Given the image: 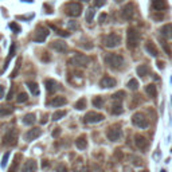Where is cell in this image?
Returning a JSON list of instances; mask_svg holds the SVG:
<instances>
[{"mask_svg": "<svg viewBox=\"0 0 172 172\" xmlns=\"http://www.w3.org/2000/svg\"><path fill=\"white\" fill-rule=\"evenodd\" d=\"M140 42V33L134 27H129L126 31V47L133 50L137 47V44Z\"/></svg>", "mask_w": 172, "mask_h": 172, "instance_id": "1", "label": "cell"}, {"mask_svg": "<svg viewBox=\"0 0 172 172\" xmlns=\"http://www.w3.org/2000/svg\"><path fill=\"white\" fill-rule=\"evenodd\" d=\"M105 63L110 69H114V70H119L124 66V58L119 55V54H108L105 57Z\"/></svg>", "mask_w": 172, "mask_h": 172, "instance_id": "2", "label": "cell"}, {"mask_svg": "<svg viewBox=\"0 0 172 172\" xmlns=\"http://www.w3.org/2000/svg\"><path fill=\"white\" fill-rule=\"evenodd\" d=\"M63 10H65L66 15L73 16V18H78L81 13H82V6L77 2H70L63 7Z\"/></svg>", "mask_w": 172, "mask_h": 172, "instance_id": "3", "label": "cell"}, {"mask_svg": "<svg viewBox=\"0 0 172 172\" xmlns=\"http://www.w3.org/2000/svg\"><path fill=\"white\" fill-rule=\"evenodd\" d=\"M121 44V37L116 33H112L104 38V46L108 48H114Z\"/></svg>", "mask_w": 172, "mask_h": 172, "instance_id": "4", "label": "cell"}, {"mask_svg": "<svg viewBox=\"0 0 172 172\" xmlns=\"http://www.w3.org/2000/svg\"><path fill=\"white\" fill-rule=\"evenodd\" d=\"M48 34H50V31H48L47 27L38 26L37 30H35V33H34V35H33V40H34V42H37V43H42V42H44V40L47 39Z\"/></svg>", "mask_w": 172, "mask_h": 172, "instance_id": "5", "label": "cell"}, {"mask_svg": "<svg viewBox=\"0 0 172 172\" xmlns=\"http://www.w3.org/2000/svg\"><path fill=\"white\" fill-rule=\"evenodd\" d=\"M132 123L134 126H137L140 129H145L149 126V121L143 113H134L132 116Z\"/></svg>", "mask_w": 172, "mask_h": 172, "instance_id": "6", "label": "cell"}, {"mask_svg": "<svg viewBox=\"0 0 172 172\" xmlns=\"http://www.w3.org/2000/svg\"><path fill=\"white\" fill-rule=\"evenodd\" d=\"M70 63H73L74 66H88L89 63H90V58L88 55H85V54H79V53H77L75 55L70 59Z\"/></svg>", "mask_w": 172, "mask_h": 172, "instance_id": "7", "label": "cell"}, {"mask_svg": "<svg viewBox=\"0 0 172 172\" xmlns=\"http://www.w3.org/2000/svg\"><path fill=\"white\" fill-rule=\"evenodd\" d=\"M104 119H105V117H104V114H101V113L89 112V113H86V116L83 117V121L86 124H96V123H101Z\"/></svg>", "mask_w": 172, "mask_h": 172, "instance_id": "8", "label": "cell"}, {"mask_svg": "<svg viewBox=\"0 0 172 172\" xmlns=\"http://www.w3.org/2000/svg\"><path fill=\"white\" fill-rule=\"evenodd\" d=\"M121 16L124 20H132L134 16V6L133 3H128L121 8Z\"/></svg>", "mask_w": 172, "mask_h": 172, "instance_id": "9", "label": "cell"}, {"mask_svg": "<svg viewBox=\"0 0 172 172\" xmlns=\"http://www.w3.org/2000/svg\"><path fill=\"white\" fill-rule=\"evenodd\" d=\"M3 143L6 144V145H16L18 143V130L16 129H11L8 130L6 133V136L3 137Z\"/></svg>", "mask_w": 172, "mask_h": 172, "instance_id": "10", "label": "cell"}, {"mask_svg": "<svg viewBox=\"0 0 172 172\" xmlns=\"http://www.w3.org/2000/svg\"><path fill=\"white\" fill-rule=\"evenodd\" d=\"M106 136L110 141H119L121 139V136H123V132H121L120 126H112V128H109V130L106 132Z\"/></svg>", "mask_w": 172, "mask_h": 172, "instance_id": "11", "label": "cell"}, {"mask_svg": "<svg viewBox=\"0 0 172 172\" xmlns=\"http://www.w3.org/2000/svg\"><path fill=\"white\" fill-rule=\"evenodd\" d=\"M40 134H42V129L33 128L24 134V139H26V141H33V140H37L38 137H40Z\"/></svg>", "mask_w": 172, "mask_h": 172, "instance_id": "12", "label": "cell"}, {"mask_svg": "<svg viewBox=\"0 0 172 172\" xmlns=\"http://www.w3.org/2000/svg\"><path fill=\"white\" fill-rule=\"evenodd\" d=\"M37 169H38V164L34 159L27 160L23 164V167H22V172H37Z\"/></svg>", "mask_w": 172, "mask_h": 172, "instance_id": "13", "label": "cell"}, {"mask_svg": "<svg viewBox=\"0 0 172 172\" xmlns=\"http://www.w3.org/2000/svg\"><path fill=\"white\" fill-rule=\"evenodd\" d=\"M51 48H54L55 51L58 53H65L67 51V44L63 42V40H54V42H51Z\"/></svg>", "mask_w": 172, "mask_h": 172, "instance_id": "14", "label": "cell"}, {"mask_svg": "<svg viewBox=\"0 0 172 172\" xmlns=\"http://www.w3.org/2000/svg\"><path fill=\"white\" fill-rule=\"evenodd\" d=\"M116 79L112 78V77H104V78L99 81V86L104 89H109V88H113V86H116Z\"/></svg>", "mask_w": 172, "mask_h": 172, "instance_id": "15", "label": "cell"}, {"mask_svg": "<svg viewBox=\"0 0 172 172\" xmlns=\"http://www.w3.org/2000/svg\"><path fill=\"white\" fill-rule=\"evenodd\" d=\"M134 144H136V147L140 148V149H145L148 147L147 139L144 137V136H141V134H136L134 136Z\"/></svg>", "mask_w": 172, "mask_h": 172, "instance_id": "16", "label": "cell"}, {"mask_svg": "<svg viewBox=\"0 0 172 172\" xmlns=\"http://www.w3.org/2000/svg\"><path fill=\"white\" fill-rule=\"evenodd\" d=\"M15 48H16V46H15V43H12L11 44V48H10V54H8V57H7V59H6V62H4V66H3V69H2V71H0V74H3L4 71L7 70V67H8V63H10V61L13 58V55H15Z\"/></svg>", "mask_w": 172, "mask_h": 172, "instance_id": "17", "label": "cell"}, {"mask_svg": "<svg viewBox=\"0 0 172 172\" xmlns=\"http://www.w3.org/2000/svg\"><path fill=\"white\" fill-rule=\"evenodd\" d=\"M145 50H147V53L149 54V55H152V57L159 55V51H157L156 46L151 42V40H147V42H145Z\"/></svg>", "mask_w": 172, "mask_h": 172, "instance_id": "18", "label": "cell"}, {"mask_svg": "<svg viewBox=\"0 0 172 172\" xmlns=\"http://www.w3.org/2000/svg\"><path fill=\"white\" fill-rule=\"evenodd\" d=\"M75 145H77L78 149H85L86 147H88V139H86L85 134L79 136V137L75 140Z\"/></svg>", "mask_w": 172, "mask_h": 172, "instance_id": "19", "label": "cell"}, {"mask_svg": "<svg viewBox=\"0 0 172 172\" xmlns=\"http://www.w3.org/2000/svg\"><path fill=\"white\" fill-rule=\"evenodd\" d=\"M152 6L157 11H163L167 8V2L165 0H152Z\"/></svg>", "mask_w": 172, "mask_h": 172, "instance_id": "20", "label": "cell"}, {"mask_svg": "<svg viewBox=\"0 0 172 172\" xmlns=\"http://www.w3.org/2000/svg\"><path fill=\"white\" fill-rule=\"evenodd\" d=\"M67 102V99L65 97H62V96H58V97H54V99L51 101V105L54 108H59V106H63Z\"/></svg>", "mask_w": 172, "mask_h": 172, "instance_id": "21", "label": "cell"}, {"mask_svg": "<svg viewBox=\"0 0 172 172\" xmlns=\"http://www.w3.org/2000/svg\"><path fill=\"white\" fill-rule=\"evenodd\" d=\"M145 93L148 94L151 98H155L156 97V94H157V89H156V85H153V83H149L145 86Z\"/></svg>", "mask_w": 172, "mask_h": 172, "instance_id": "22", "label": "cell"}, {"mask_svg": "<svg viewBox=\"0 0 172 172\" xmlns=\"http://www.w3.org/2000/svg\"><path fill=\"white\" fill-rule=\"evenodd\" d=\"M136 71H137V75H140L141 78H145V77L149 74V67L147 65H140Z\"/></svg>", "mask_w": 172, "mask_h": 172, "instance_id": "23", "label": "cell"}, {"mask_svg": "<svg viewBox=\"0 0 172 172\" xmlns=\"http://www.w3.org/2000/svg\"><path fill=\"white\" fill-rule=\"evenodd\" d=\"M57 85L58 83L54 79H46V81H44V86H46L47 92H50V93L55 92V90H57Z\"/></svg>", "mask_w": 172, "mask_h": 172, "instance_id": "24", "label": "cell"}, {"mask_svg": "<svg viewBox=\"0 0 172 172\" xmlns=\"http://www.w3.org/2000/svg\"><path fill=\"white\" fill-rule=\"evenodd\" d=\"M123 105H121V101H114V104H113V106H112V113L113 114H121L123 113Z\"/></svg>", "mask_w": 172, "mask_h": 172, "instance_id": "25", "label": "cell"}, {"mask_svg": "<svg viewBox=\"0 0 172 172\" xmlns=\"http://www.w3.org/2000/svg\"><path fill=\"white\" fill-rule=\"evenodd\" d=\"M35 123V114L34 113H27L23 117V124L24 125H33Z\"/></svg>", "mask_w": 172, "mask_h": 172, "instance_id": "26", "label": "cell"}, {"mask_svg": "<svg viewBox=\"0 0 172 172\" xmlns=\"http://www.w3.org/2000/svg\"><path fill=\"white\" fill-rule=\"evenodd\" d=\"M66 116V110H57L53 113V121H59L61 119H63V117Z\"/></svg>", "mask_w": 172, "mask_h": 172, "instance_id": "27", "label": "cell"}, {"mask_svg": "<svg viewBox=\"0 0 172 172\" xmlns=\"http://www.w3.org/2000/svg\"><path fill=\"white\" fill-rule=\"evenodd\" d=\"M27 86H28L30 92L33 93L34 96H38V94H39V86H38V83H35V82H28V83H27Z\"/></svg>", "mask_w": 172, "mask_h": 172, "instance_id": "28", "label": "cell"}, {"mask_svg": "<svg viewBox=\"0 0 172 172\" xmlns=\"http://www.w3.org/2000/svg\"><path fill=\"white\" fill-rule=\"evenodd\" d=\"M94 15H96V11H94V8H88V10H86V15H85L86 22H88V23H90V22L93 20Z\"/></svg>", "mask_w": 172, "mask_h": 172, "instance_id": "29", "label": "cell"}, {"mask_svg": "<svg viewBox=\"0 0 172 172\" xmlns=\"http://www.w3.org/2000/svg\"><path fill=\"white\" fill-rule=\"evenodd\" d=\"M86 104H88V102H86V98H79L78 101L75 102L74 108H75V109H78V110H83L86 108Z\"/></svg>", "mask_w": 172, "mask_h": 172, "instance_id": "30", "label": "cell"}, {"mask_svg": "<svg viewBox=\"0 0 172 172\" xmlns=\"http://www.w3.org/2000/svg\"><path fill=\"white\" fill-rule=\"evenodd\" d=\"M50 27L54 30V31H57V34L58 35H61V37H65V38H67V37H70V33H67V31H65V30H59L57 26H54V24H50Z\"/></svg>", "mask_w": 172, "mask_h": 172, "instance_id": "31", "label": "cell"}, {"mask_svg": "<svg viewBox=\"0 0 172 172\" xmlns=\"http://www.w3.org/2000/svg\"><path fill=\"white\" fill-rule=\"evenodd\" d=\"M19 159H20V155H16L15 159H13V161H12V167L10 168V172H16L18 167H19Z\"/></svg>", "mask_w": 172, "mask_h": 172, "instance_id": "32", "label": "cell"}, {"mask_svg": "<svg viewBox=\"0 0 172 172\" xmlns=\"http://www.w3.org/2000/svg\"><path fill=\"white\" fill-rule=\"evenodd\" d=\"M20 65H22V58H18V61H16V66H15V70L11 73V78H15V77L18 75V73H19V69H20Z\"/></svg>", "mask_w": 172, "mask_h": 172, "instance_id": "33", "label": "cell"}, {"mask_svg": "<svg viewBox=\"0 0 172 172\" xmlns=\"http://www.w3.org/2000/svg\"><path fill=\"white\" fill-rule=\"evenodd\" d=\"M126 86H128L130 90H137L139 89V81L132 78V79H129V82H128V85H126Z\"/></svg>", "mask_w": 172, "mask_h": 172, "instance_id": "34", "label": "cell"}, {"mask_svg": "<svg viewBox=\"0 0 172 172\" xmlns=\"http://www.w3.org/2000/svg\"><path fill=\"white\" fill-rule=\"evenodd\" d=\"M12 113V106H2L0 108V116H7Z\"/></svg>", "mask_w": 172, "mask_h": 172, "instance_id": "35", "label": "cell"}, {"mask_svg": "<svg viewBox=\"0 0 172 172\" xmlns=\"http://www.w3.org/2000/svg\"><path fill=\"white\" fill-rule=\"evenodd\" d=\"M27 99H28V96H27V93L22 92V93H19V94H18V98H16V101L19 102V104H22V102H26Z\"/></svg>", "mask_w": 172, "mask_h": 172, "instance_id": "36", "label": "cell"}, {"mask_svg": "<svg viewBox=\"0 0 172 172\" xmlns=\"http://www.w3.org/2000/svg\"><path fill=\"white\" fill-rule=\"evenodd\" d=\"M10 28L13 31V33H20V31H22V28H20V26L19 24H18L16 23V22H11V23H10Z\"/></svg>", "mask_w": 172, "mask_h": 172, "instance_id": "37", "label": "cell"}, {"mask_svg": "<svg viewBox=\"0 0 172 172\" xmlns=\"http://www.w3.org/2000/svg\"><path fill=\"white\" fill-rule=\"evenodd\" d=\"M125 97V93L124 92H117V93H114L112 96V98L114 99V101H121V99H123Z\"/></svg>", "mask_w": 172, "mask_h": 172, "instance_id": "38", "label": "cell"}, {"mask_svg": "<svg viewBox=\"0 0 172 172\" xmlns=\"http://www.w3.org/2000/svg\"><path fill=\"white\" fill-rule=\"evenodd\" d=\"M102 104H104L102 97H96V98L93 99V105L96 106V108H101V106H102Z\"/></svg>", "mask_w": 172, "mask_h": 172, "instance_id": "39", "label": "cell"}, {"mask_svg": "<svg viewBox=\"0 0 172 172\" xmlns=\"http://www.w3.org/2000/svg\"><path fill=\"white\" fill-rule=\"evenodd\" d=\"M8 157H10V152L4 153L3 159H2V168H6L7 167V163H8Z\"/></svg>", "mask_w": 172, "mask_h": 172, "instance_id": "40", "label": "cell"}, {"mask_svg": "<svg viewBox=\"0 0 172 172\" xmlns=\"http://www.w3.org/2000/svg\"><path fill=\"white\" fill-rule=\"evenodd\" d=\"M67 26H69V28H71V30H77V28H79L78 23H77V22H74V20H69V22H67Z\"/></svg>", "mask_w": 172, "mask_h": 172, "instance_id": "41", "label": "cell"}, {"mask_svg": "<svg viewBox=\"0 0 172 172\" xmlns=\"http://www.w3.org/2000/svg\"><path fill=\"white\" fill-rule=\"evenodd\" d=\"M94 7L96 8H99V7H102V6H105V3H106V0H94Z\"/></svg>", "mask_w": 172, "mask_h": 172, "instance_id": "42", "label": "cell"}, {"mask_svg": "<svg viewBox=\"0 0 172 172\" xmlns=\"http://www.w3.org/2000/svg\"><path fill=\"white\" fill-rule=\"evenodd\" d=\"M161 46H163V48H164V51L167 53V54H168V55H171V50H169V47L168 46H167V44H165V42H163V40H161Z\"/></svg>", "mask_w": 172, "mask_h": 172, "instance_id": "43", "label": "cell"}, {"mask_svg": "<svg viewBox=\"0 0 172 172\" xmlns=\"http://www.w3.org/2000/svg\"><path fill=\"white\" fill-rule=\"evenodd\" d=\"M42 61H44V62H48V61H50V55H48V53H43V55H42Z\"/></svg>", "mask_w": 172, "mask_h": 172, "instance_id": "44", "label": "cell"}, {"mask_svg": "<svg viewBox=\"0 0 172 172\" xmlns=\"http://www.w3.org/2000/svg\"><path fill=\"white\" fill-rule=\"evenodd\" d=\"M106 18H108V15H106V13H101V15H99V23H104Z\"/></svg>", "mask_w": 172, "mask_h": 172, "instance_id": "45", "label": "cell"}, {"mask_svg": "<svg viewBox=\"0 0 172 172\" xmlns=\"http://www.w3.org/2000/svg\"><path fill=\"white\" fill-rule=\"evenodd\" d=\"M59 134H61V129H59V128H57V129L53 132V137H58Z\"/></svg>", "mask_w": 172, "mask_h": 172, "instance_id": "46", "label": "cell"}, {"mask_svg": "<svg viewBox=\"0 0 172 172\" xmlns=\"http://www.w3.org/2000/svg\"><path fill=\"white\" fill-rule=\"evenodd\" d=\"M4 97V86H0V99Z\"/></svg>", "mask_w": 172, "mask_h": 172, "instance_id": "47", "label": "cell"}, {"mask_svg": "<svg viewBox=\"0 0 172 172\" xmlns=\"http://www.w3.org/2000/svg\"><path fill=\"white\" fill-rule=\"evenodd\" d=\"M12 96H13V90H11V92L8 93V97H7V99H8V101H10V99L12 98Z\"/></svg>", "mask_w": 172, "mask_h": 172, "instance_id": "48", "label": "cell"}, {"mask_svg": "<svg viewBox=\"0 0 172 172\" xmlns=\"http://www.w3.org/2000/svg\"><path fill=\"white\" fill-rule=\"evenodd\" d=\"M157 65H159V69H163V67H164V63H163V62H159Z\"/></svg>", "mask_w": 172, "mask_h": 172, "instance_id": "49", "label": "cell"}, {"mask_svg": "<svg viewBox=\"0 0 172 172\" xmlns=\"http://www.w3.org/2000/svg\"><path fill=\"white\" fill-rule=\"evenodd\" d=\"M78 172H89L88 169H81V171H78Z\"/></svg>", "mask_w": 172, "mask_h": 172, "instance_id": "50", "label": "cell"}, {"mask_svg": "<svg viewBox=\"0 0 172 172\" xmlns=\"http://www.w3.org/2000/svg\"><path fill=\"white\" fill-rule=\"evenodd\" d=\"M82 2H89V0H82Z\"/></svg>", "mask_w": 172, "mask_h": 172, "instance_id": "51", "label": "cell"}, {"mask_svg": "<svg viewBox=\"0 0 172 172\" xmlns=\"http://www.w3.org/2000/svg\"><path fill=\"white\" fill-rule=\"evenodd\" d=\"M161 172H165V171H161Z\"/></svg>", "mask_w": 172, "mask_h": 172, "instance_id": "52", "label": "cell"}]
</instances>
